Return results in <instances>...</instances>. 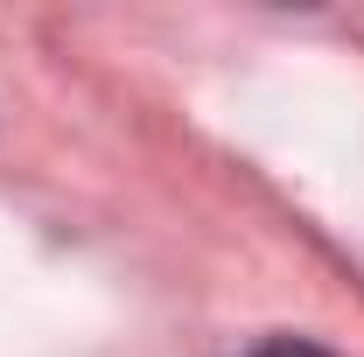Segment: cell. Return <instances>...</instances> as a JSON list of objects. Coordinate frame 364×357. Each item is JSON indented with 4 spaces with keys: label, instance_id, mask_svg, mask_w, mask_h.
I'll list each match as a JSON object with an SVG mask.
<instances>
[{
    "label": "cell",
    "instance_id": "obj_1",
    "mask_svg": "<svg viewBox=\"0 0 364 357\" xmlns=\"http://www.w3.org/2000/svg\"><path fill=\"white\" fill-rule=\"evenodd\" d=\"M245 357H336V351H322L309 336H267V343H252Z\"/></svg>",
    "mask_w": 364,
    "mask_h": 357
}]
</instances>
